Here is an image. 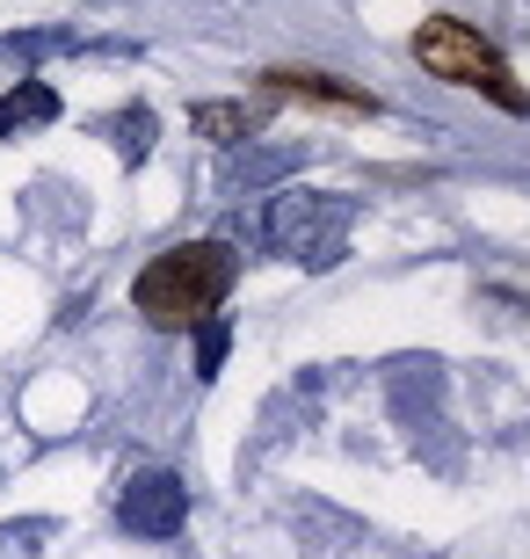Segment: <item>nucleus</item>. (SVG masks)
Segmentation results:
<instances>
[{"instance_id":"f257e3e1","label":"nucleus","mask_w":530,"mask_h":559,"mask_svg":"<svg viewBox=\"0 0 530 559\" xmlns=\"http://www.w3.org/2000/svg\"><path fill=\"white\" fill-rule=\"evenodd\" d=\"M233 276H240V254L225 248V240H182V248L153 254V262L139 270L131 306L145 312V328L189 334V328H204L211 312H219V298L233 290Z\"/></svg>"},{"instance_id":"39448f33","label":"nucleus","mask_w":530,"mask_h":559,"mask_svg":"<svg viewBox=\"0 0 530 559\" xmlns=\"http://www.w3.org/2000/svg\"><path fill=\"white\" fill-rule=\"evenodd\" d=\"M182 509H189V495H182L175 473H139L123 487V523H131L139 538H175V531H182Z\"/></svg>"},{"instance_id":"6e6552de","label":"nucleus","mask_w":530,"mask_h":559,"mask_svg":"<svg viewBox=\"0 0 530 559\" xmlns=\"http://www.w3.org/2000/svg\"><path fill=\"white\" fill-rule=\"evenodd\" d=\"M117 145L131 153V160H145V145H153V117H145V109H131V117H117Z\"/></svg>"},{"instance_id":"0eeeda50","label":"nucleus","mask_w":530,"mask_h":559,"mask_svg":"<svg viewBox=\"0 0 530 559\" xmlns=\"http://www.w3.org/2000/svg\"><path fill=\"white\" fill-rule=\"evenodd\" d=\"M189 124L204 131V139H219V145H240V139L262 131V109H247V103H197V109H189Z\"/></svg>"},{"instance_id":"423d86ee","label":"nucleus","mask_w":530,"mask_h":559,"mask_svg":"<svg viewBox=\"0 0 530 559\" xmlns=\"http://www.w3.org/2000/svg\"><path fill=\"white\" fill-rule=\"evenodd\" d=\"M51 117H59V95L44 81H22V87L0 95V139H15V131H30V124H51Z\"/></svg>"},{"instance_id":"f03ea898","label":"nucleus","mask_w":530,"mask_h":559,"mask_svg":"<svg viewBox=\"0 0 530 559\" xmlns=\"http://www.w3.org/2000/svg\"><path fill=\"white\" fill-rule=\"evenodd\" d=\"M414 59H422L436 81L472 87V95H487V103L509 109V117H523V109H530V95L516 87L509 59H502V51L472 29V22H458V15H428L422 29H414Z\"/></svg>"},{"instance_id":"1a4fd4ad","label":"nucleus","mask_w":530,"mask_h":559,"mask_svg":"<svg viewBox=\"0 0 530 559\" xmlns=\"http://www.w3.org/2000/svg\"><path fill=\"white\" fill-rule=\"evenodd\" d=\"M219 364H225V328L204 320V371H219Z\"/></svg>"},{"instance_id":"20e7f679","label":"nucleus","mask_w":530,"mask_h":559,"mask_svg":"<svg viewBox=\"0 0 530 559\" xmlns=\"http://www.w3.org/2000/svg\"><path fill=\"white\" fill-rule=\"evenodd\" d=\"M262 95H276V103H320V109H342V117H378V95L334 81V73H313V66H269Z\"/></svg>"},{"instance_id":"7ed1b4c3","label":"nucleus","mask_w":530,"mask_h":559,"mask_svg":"<svg viewBox=\"0 0 530 559\" xmlns=\"http://www.w3.org/2000/svg\"><path fill=\"white\" fill-rule=\"evenodd\" d=\"M269 240H276V254H291V262H334L349 240V204L342 197H320V189H291V197H276L269 204Z\"/></svg>"}]
</instances>
